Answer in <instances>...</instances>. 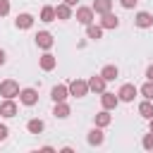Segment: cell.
Segmentation results:
<instances>
[{
    "instance_id": "1",
    "label": "cell",
    "mask_w": 153,
    "mask_h": 153,
    "mask_svg": "<svg viewBox=\"0 0 153 153\" xmlns=\"http://www.w3.org/2000/svg\"><path fill=\"white\" fill-rule=\"evenodd\" d=\"M0 96H5V98H14V96H19V84H17L14 79L2 81V84H0Z\"/></svg>"
},
{
    "instance_id": "2",
    "label": "cell",
    "mask_w": 153,
    "mask_h": 153,
    "mask_svg": "<svg viewBox=\"0 0 153 153\" xmlns=\"http://www.w3.org/2000/svg\"><path fill=\"white\" fill-rule=\"evenodd\" d=\"M86 91H88V84H86V81H79V79H74V81L69 84V93H72V96H76V98L86 96Z\"/></svg>"
},
{
    "instance_id": "3",
    "label": "cell",
    "mask_w": 153,
    "mask_h": 153,
    "mask_svg": "<svg viewBox=\"0 0 153 153\" xmlns=\"http://www.w3.org/2000/svg\"><path fill=\"white\" fill-rule=\"evenodd\" d=\"M120 100H124V103H131L134 100V96H136V86L134 84H124L122 88H120Z\"/></svg>"
},
{
    "instance_id": "4",
    "label": "cell",
    "mask_w": 153,
    "mask_h": 153,
    "mask_svg": "<svg viewBox=\"0 0 153 153\" xmlns=\"http://www.w3.org/2000/svg\"><path fill=\"white\" fill-rule=\"evenodd\" d=\"M19 100H22L24 105H36L38 93H36L33 88H24V91H19Z\"/></svg>"
},
{
    "instance_id": "5",
    "label": "cell",
    "mask_w": 153,
    "mask_h": 153,
    "mask_svg": "<svg viewBox=\"0 0 153 153\" xmlns=\"http://www.w3.org/2000/svg\"><path fill=\"white\" fill-rule=\"evenodd\" d=\"M76 19L81 22V24H91V19H93V7H79L76 10Z\"/></svg>"
},
{
    "instance_id": "6",
    "label": "cell",
    "mask_w": 153,
    "mask_h": 153,
    "mask_svg": "<svg viewBox=\"0 0 153 153\" xmlns=\"http://www.w3.org/2000/svg\"><path fill=\"white\" fill-rule=\"evenodd\" d=\"M134 22H136V26H141V29H148V26H153V17H151L148 12H139Z\"/></svg>"
},
{
    "instance_id": "7",
    "label": "cell",
    "mask_w": 153,
    "mask_h": 153,
    "mask_svg": "<svg viewBox=\"0 0 153 153\" xmlns=\"http://www.w3.org/2000/svg\"><path fill=\"white\" fill-rule=\"evenodd\" d=\"M100 26H103V29H117V26H120V19H117L115 14H110V12H105Z\"/></svg>"
},
{
    "instance_id": "8",
    "label": "cell",
    "mask_w": 153,
    "mask_h": 153,
    "mask_svg": "<svg viewBox=\"0 0 153 153\" xmlns=\"http://www.w3.org/2000/svg\"><path fill=\"white\" fill-rule=\"evenodd\" d=\"M67 93H69V86H55V88L50 91V98H53L55 103H60V100L67 98Z\"/></svg>"
},
{
    "instance_id": "9",
    "label": "cell",
    "mask_w": 153,
    "mask_h": 153,
    "mask_svg": "<svg viewBox=\"0 0 153 153\" xmlns=\"http://www.w3.org/2000/svg\"><path fill=\"white\" fill-rule=\"evenodd\" d=\"M100 100H103V108H105V110H112V108L117 105V100H120V98H117L115 93H108V91H103Z\"/></svg>"
},
{
    "instance_id": "10",
    "label": "cell",
    "mask_w": 153,
    "mask_h": 153,
    "mask_svg": "<svg viewBox=\"0 0 153 153\" xmlns=\"http://www.w3.org/2000/svg\"><path fill=\"white\" fill-rule=\"evenodd\" d=\"M0 115H2V117H14V115H17V105L7 98V100L0 105Z\"/></svg>"
},
{
    "instance_id": "11",
    "label": "cell",
    "mask_w": 153,
    "mask_h": 153,
    "mask_svg": "<svg viewBox=\"0 0 153 153\" xmlns=\"http://www.w3.org/2000/svg\"><path fill=\"white\" fill-rule=\"evenodd\" d=\"M36 43H38L41 48H50V45H53V36H50L48 31H38V33H36Z\"/></svg>"
},
{
    "instance_id": "12",
    "label": "cell",
    "mask_w": 153,
    "mask_h": 153,
    "mask_svg": "<svg viewBox=\"0 0 153 153\" xmlns=\"http://www.w3.org/2000/svg\"><path fill=\"white\" fill-rule=\"evenodd\" d=\"M88 88H93V91H98V93H103L105 91V79L98 74V76H91L88 79Z\"/></svg>"
},
{
    "instance_id": "13",
    "label": "cell",
    "mask_w": 153,
    "mask_h": 153,
    "mask_svg": "<svg viewBox=\"0 0 153 153\" xmlns=\"http://www.w3.org/2000/svg\"><path fill=\"white\" fill-rule=\"evenodd\" d=\"M117 74H120V72H117V67H115V65H105V67H103V72H100V76H103L105 81L117 79Z\"/></svg>"
},
{
    "instance_id": "14",
    "label": "cell",
    "mask_w": 153,
    "mask_h": 153,
    "mask_svg": "<svg viewBox=\"0 0 153 153\" xmlns=\"http://www.w3.org/2000/svg\"><path fill=\"white\" fill-rule=\"evenodd\" d=\"M31 24H33V17H31V14H26V12H24V14H19V17H17V29H29Z\"/></svg>"
},
{
    "instance_id": "15",
    "label": "cell",
    "mask_w": 153,
    "mask_h": 153,
    "mask_svg": "<svg viewBox=\"0 0 153 153\" xmlns=\"http://www.w3.org/2000/svg\"><path fill=\"white\" fill-rule=\"evenodd\" d=\"M53 115H55V117H60V120H62V117H67V115H69V105H65V100L55 103V110H53Z\"/></svg>"
},
{
    "instance_id": "16",
    "label": "cell",
    "mask_w": 153,
    "mask_h": 153,
    "mask_svg": "<svg viewBox=\"0 0 153 153\" xmlns=\"http://www.w3.org/2000/svg\"><path fill=\"white\" fill-rule=\"evenodd\" d=\"M103 139H105V136H103V131H100V129H91V131H88V143L100 146V143H103Z\"/></svg>"
},
{
    "instance_id": "17",
    "label": "cell",
    "mask_w": 153,
    "mask_h": 153,
    "mask_svg": "<svg viewBox=\"0 0 153 153\" xmlns=\"http://www.w3.org/2000/svg\"><path fill=\"white\" fill-rule=\"evenodd\" d=\"M110 0H96L93 2V12H100V14H105V12H110Z\"/></svg>"
},
{
    "instance_id": "18",
    "label": "cell",
    "mask_w": 153,
    "mask_h": 153,
    "mask_svg": "<svg viewBox=\"0 0 153 153\" xmlns=\"http://www.w3.org/2000/svg\"><path fill=\"white\" fill-rule=\"evenodd\" d=\"M55 14H57L60 19H69V17H72V10H69V5L65 2V5H57V7H55Z\"/></svg>"
},
{
    "instance_id": "19",
    "label": "cell",
    "mask_w": 153,
    "mask_h": 153,
    "mask_svg": "<svg viewBox=\"0 0 153 153\" xmlns=\"http://www.w3.org/2000/svg\"><path fill=\"white\" fill-rule=\"evenodd\" d=\"M86 33H88V38H93V41H98V38L103 36V26H93V24H88V29H86Z\"/></svg>"
},
{
    "instance_id": "20",
    "label": "cell",
    "mask_w": 153,
    "mask_h": 153,
    "mask_svg": "<svg viewBox=\"0 0 153 153\" xmlns=\"http://www.w3.org/2000/svg\"><path fill=\"white\" fill-rule=\"evenodd\" d=\"M26 129H29L31 134H41V131H43V122H41V120H29Z\"/></svg>"
},
{
    "instance_id": "21",
    "label": "cell",
    "mask_w": 153,
    "mask_h": 153,
    "mask_svg": "<svg viewBox=\"0 0 153 153\" xmlns=\"http://www.w3.org/2000/svg\"><path fill=\"white\" fill-rule=\"evenodd\" d=\"M55 17H57V14H55V7H43V10H41V19H43V22H53Z\"/></svg>"
},
{
    "instance_id": "22",
    "label": "cell",
    "mask_w": 153,
    "mask_h": 153,
    "mask_svg": "<svg viewBox=\"0 0 153 153\" xmlns=\"http://www.w3.org/2000/svg\"><path fill=\"white\" fill-rule=\"evenodd\" d=\"M41 67H43V69H53V67H55V57H53L50 53H45V55L41 57Z\"/></svg>"
},
{
    "instance_id": "23",
    "label": "cell",
    "mask_w": 153,
    "mask_h": 153,
    "mask_svg": "<svg viewBox=\"0 0 153 153\" xmlns=\"http://www.w3.org/2000/svg\"><path fill=\"white\" fill-rule=\"evenodd\" d=\"M139 112H141L143 117H148V120H151V117H153V105H151L148 100H143V103L139 105Z\"/></svg>"
},
{
    "instance_id": "24",
    "label": "cell",
    "mask_w": 153,
    "mask_h": 153,
    "mask_svg": "<svg viewBox=\"0 0 153 153\" xmlns=\"http://www.w3.org/2000/svg\"><path fill=\"white\" fill-rule=\"evenodd\" d=\"M96 124H98V127L110 124V115H108V110H103V112H98V115H96Z\"/></svg>"
},
{
    "instance_id": "25",
    "label": "cell",
    "mask_w": 153,
    "mask_h": 153,
    "mask_svg": "<svg viewBox=\"0 0 153 153\" xmlns=\"http://www.w3.org/2000/svg\"><path fill=\"white\" fill-rule=\"evenodd\" d=\"M141 93H143L148 100H153V81H151V79H148V84H143V86H141Z\"/></svg>"
},
{
    "instance_id": "26",
    "label": "cell",
    "mask_w": 153,
    "mask_h": 153,
    "mask_svg": "<svg viewBox=\"0 0 153 153\" xmlns=\"http://www.w3.org/2000/svg\"><path fill=\"white\" fill-rule=\"evenodd\" d=\"M143 148H148V151L153 148V131H151V134H146V139H143Z\"/></svg>"
},
{
    "instance_id": "27",
    "label": "cell",
    "mask_w": 153,
    "mask_h": 153,
    "mask_svg": "<svg viewBox=\"0 0 153 153\" xmlns=\"http://www.w3.org/2000/svg\"><path fill=\"white\" fill-rule=\"evenodd\" d=\"M7 12H10V2L7 0H0V17H5Z\"/></svg>"
},
{
    "instance_id": "28",
    "label": "cell",
    "mask_w": 153,
    "mask_h": 153,
    "mask_svg": "<svg viewBox=\"0 0 153 153\" xmlns=\"http://www.w3.org/2000/svg\"><path fill=\"white\" fill-rule=\"evenodd\" d=\"M7 134H10V129H7L5 124H0V141H5V139H7Z\"/></svg>"
},
{
    "instance_id": "29",
    "label": "cell",
    "mask_w": 153,
    "mask_h": 153,
    "mask_svg": "<svg viewBox=\"0 0 153 153\" xmlns=\"http://www.w3.org/2000/svg\"><path fill=\"white\" fill-rule=\"evenodd\" d=\"M120 2H122V7H127V10H131V7H134V5L139 2V0H120Z\"/></svg>"
},
{
    "instance_id": "30",
    "label": "cell",
    "mask_w": 153,
    "mask_h": 153,
    "mask_svg": "<svg viewBox=\"0 0 153 153\" xmlns=\"http://www.w3.org/2000/svg\"><path fill=\"white\" fill-rule=\"evenodd\" d=\"M146 76H148V79H151V81H153V65H151V67H148V69H146Z\"/></svg>"
},
{
    "instance_id": "31",
    "label": "cell",
    "mask_w": 153,
    "mask_h": 153,
    "mask_svg": "<svg viewBox=\"0 0 153 153\" xmlns=\"http://www.w3.org/2000/svg\"><path fill=\"white\" fill-rule=\"evenodd\" d=\"M0 65H5V50H0Z\"/></svg>"
},
{
    "instance_id": "32",
    "label": "cell",
    "mask_w": 153,
    "mask_h": 153,
    "mask_svg": "<svg viewBox=\"0 0 153 153\" xmlns=\"http://www.w3.org/2000/svg\"><path fill=\"white\" fill-rule=\"evenodd\" d=\"M65 2H67L69 7H72V5H76V0H65Z\"/></svg>"
},
{
    "instance_id": "33",
    "label": "cell",
    "mask_w": 153,
    "mask_h": 153,
    "mask_svg": "<svg viewBox=\"0 0 153 153\" xmlns=\"http://www.w3.org/2000/svg\"><path fill=\"white\" fill-rule=\"evenodd\" d=\"M151 131H153V117H151Z\"/></svg>"
}]
</instances>
